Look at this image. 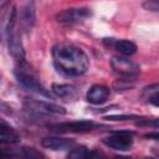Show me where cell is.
Returning a JSON list of instances; mask_svg holds the SVG:
<instances>
[{"label": "cell", "instance_id": "6da1fadb", "mask_svg": "<svg viewBox=\"0 0 159 159\" xmlns=\"http://www.w3.org/2000/svg\"><path fill=\"white\" fill-rule=\"evenodd\" d=\"M52 57L56 68L68 76H81L89 67L87 55L77 46L60 42L52 48Z\"/></svg>", "mask_w": 159, "mask_h": 159}, {"label": "cell", "instance_id": "7a4b0ae2", "mask_svg": "<svg viewBox=\"0 0 159 159\" xmlns=\"http://www.w3.org/2000/svg\"><path fill=\"white\" fill-rule=\"evenodd\" d=\"M112 68L123 77H133L140 72V67L127 56H113L111 58Z\"/></svg>", "mask_w": 159, "mask_h": 159}, {"label": "cell", "instance_id": "3957f363", "mask_svg": "<svg viewBox=\"0 0 159 159\" xmlns=\"http://www.w3.org/2000/svg\"><path fill=\"white\" fill-rule=\"evenodd\" d=\"M103 144H106L107 147H109L111 149L114 150H128L132 144H133V139H132V132H114L112 135L104 138Z\"/></svg>", "mask_w": 159, "mask_h": 159}, {"label": "cell", "instance_id": "277c9868", "mask_svg": "<svg viewBox=\"0 0 159 159\" xmlns=\"http://www.w3.org/2000/svg\"><path fill=\"white\" fill-rule=\"evenodd\" d=\"M24 106L29 111H34V112H39V113H46V114H50V113L65 114L66 113V109L62 106H58V104H55V103H50V102L37 101V99L25 98L24 99Z\"/></svg>", "mask_w": 159, "mask_h": 159}, {"label": "cell", "instance_id": "5b68a950", "mask_svg": "<svg viewBox=\"0 0 159 159\" xmlns=\"http://www.w3.org/2000/svg\"><path fill=\"white\" fill-rule=\"evenodd\" d=\"M15 76H16V80L19 81V83L21 86H24L25 88L32 91V92H36L39 94H42V96H46L48 97L50 93L47 92V89L30 73L22 71V70H16L15 71Z\"/></svg>", "mask_w": 159, "mask_h": 159}, {"label": "cell", "instance_id": "8992f818", "mask_svg": "<svg viewBox=\"0 0 159 159\" xmlns=\"http://www.w3.org/2000/svg\"><path fill=\"white\" fill-rule=\"evenodd\" d=\"M98 127L96 123L91 120H73V122H65V123H58V124H52L50 125L51 130L55 132H88Z\"/></svg>", "mask_w": 159, "mask_h": 159}, {"label": "cell", "instance_id": "52a82bcc", "mask_svg": "<svg viewBox=\"0 0 159 159\" xmlns=\"http://www.w3.org/2000/svg\"><path fill=\"white\" fill-rule=\"evenodd\" d=\"M91 15L89 9L81 7V9H67L56 15V20L61 24H72L76 21H81Z\"/></svg>", "mask_w": 159, "mask_h": 159}, {"label": "cell", "instance_id": "ba28073f", "mask_svg": "<svg viewBox=\"0 0 159 159\" xmlns=\"http://www.w3.org/2000/svg\"><path fill=\"white\" fill-rule=\"evenodd\" d=\"M35 19H36V7H35V2L34 0L27 1L24 7L21 9L20 12V27L27 32L31 30V27L35 24Z\"/></svg>", "mask_w": 159, "mask_h": 159}, {"label": "cell", "instance_id": "9c48e42d", "mask_svg": "<svg viewBox=\"0 0 159 159\" xmlns=\"http://www.w3.org/2000/svg\"><path fill=\"white\" fill-rule=\"evenodd\" d=\"M103 43L113 47L114 50H117L119 53H122L123 56H130L133 53H135L137 51V46L134 42L129 41V40H116V39H103Z\"/></svg>", "mask_w": 159, "mask_h": 159}, {"label": "cell", "instance_id": "30bf717a", "mask_svg": "<svg viewBox=\"0 0 159 159\" xmlns=\"http://www.w3.org/2000/svg\"><path fill=\"white\" fill-rule=\"evenodd\" d=\"M109 97V88L103 84H93L87 92V101L92 104H102Z\"/></svg>", "mask_w": 159, "mask_h": 159}, {"label": "cell", "instance_id": "8fae6325", "mask_svg": "<svg viewBox=\"0 0 159 159\" xmlns=\"http://www.w3.org/2000/svg\"><path fill=\"white\" fill-rule=\"evenodd\" d=\"M7 42H9V52L10 55L17 61V62H24L25 61V51L20 40V36L17 35L16 31H14L12 34L9 35L7 37Z\"/></svg>", "mask_w": 159, "mask_h": 159}, {"label": "cell", "instance_id": "7c38bea8", "mask_svg": "<svg viewBox=\"0 0 159 159\" xmlns=\"http://www.w3.org/2000/svg\"><path fill=\"white\" fill-rule=\"evenodd\" d=\"M42 147L52 150H66L72 149L75 147V140L67 138H57V137H47L41 142Z\"/></svg>", "mask_w": 159, "mask_h": 159}, {"label": "cell", "instance_id": "4fadbf2b", "mask_svg": "<svg viewBox=\"0 0 159 159\" xmlns=\"http://www.w3.org/2000/svg\"><path fill=\"white\" fill-rule=\"evenodd\" d=\"M52 92L60 97V98H63V99H73L76 98L77 96V89L75 86L72 84H66V83H53L52 87H51Z\"/></svg>", "mask_w": 159, "mask_h": 159}, {"label": "cell", "instance_id": "5bb4252c", "mask_svg": "<svg viewBox=\"0 0 159 159\" xmlns=\"http://www.w3.org/2000/svg\"><path fill=\"white\" fill-rule=\"evenodd\" d=\"M19 140H20V137L14 129H11L7 125H4L0 128V143L11 144V143H17Z\"/></svg>", "mask_w": 159, "mask_h": 159}, {"label": "cell", "instance_id": "9a60e30c", "mask_svg": "<svg viewBox=\"0 0 159 159\" xmlns=\"http://www.w3.org/2000/svg\"><path fill=\"white\" fill-rule=\"evenodd\" d=\"M143 97L148 102L153 103L154 106H158V97H159L158 96V84L155 83V84H153L150 87H147L144 89V92H143Z\"/></svg>", "mask_w": 159, "mask_h": 159}, {"label": "cell", "instance_id": "2e32d148", "mask_svg": "<svg viewBox=\"0 0 159 159\" xmlns=\"http://www.w3.org/2000/svg\"><path fill=\"white\" fill-rule=\"evenodd\" d=\"M92 155L93 154L91 152H88L87 148H84V147L72 148V150L68 153V158H73V159H83V158H88Z\"/></svg>", "mask_w": 159, "mask_h": 159}, {"label": "cell", "instance_id": "e0dca14e", "mask_svg": "<svg viewBox=\"0 0 159 159\" xmlns=\"http://www.w3.org/2000/svg\"><path fill=\"white\" fill-rule=\"evenodd\" d=\"M134 86V83L127 81V80H117L113 82V88L116 91H125V89H129Z\"/></svg>", "mask_w": 159, "mask_h": 159}, {"label": "cell", "instance_id": "ac0fdd59", "mask_svg": "<svg viewBox=\"0 0 159 159\" xmlns=\"http://www.w3.org/2000/svg\"><path fill=\"white\" fill-rule=\"evenodd\" d=\"M19 155L21 157H26V158H37V157H41L42 154L36 152L34 148H22L21 149V153H19Z\"/></svg>", "mask_w": 159, "mask_h": 159}, {"label": "cell", "instance_id": "d6986e66", "mask_svg": "<svg viewBox=\"0 0 159 159\" xmlns=\"http://www.w3.org/2000/svg\"><path fill=\"white\" fill-rule=\"evenodd\" d=\"M143 7L149 11H158L159 9V0H147L143 4Z\"/></svg>", "mask_w": 159, "mask_h": 159}, {"label": "cell", "instance_id": "ffe728a7", "mask_svg": "<svg viewBox=\"0 0 159 159\" xmlns=\"http://www.w3.org/2000/svg\"><path fill=\"white\" fill-rule=\"evenodd\" d=\"M132 118H138L137 116H128V114H123V116H108L106 117V119H111V120H127V119H132Z\"/></svg>", "mask_w": 159, "mask_h": 159}, {"label": "cell", "instance_id": "44dd1931", "mask_svg": "<svg viewBox=\"0 0 159 159\" xmlns=\"http://www.w3.org/2000/svg\"><path fill=\"white\" fill-rule=\"evenodd\" d=\"M9 157H12V154L4 152V150H0V158H9Z\"/></svg>", "mask_w": 159, "mask_h": 159}, {"label": "cell", "instance_id": "7402d4cb", "mask_svg": "<svg viewBox=\"0 0 159 159\" xmlns=\"http://www.w3.org/2000/svg\"><path fill=\"white\" fill-rule=\"evenodd\" d=\"M145 137L147 138H153V139H158V133L155 132V133H149V134H145Z\"/></svg>", "mask_w": 159, "mask_h": 159}, {"label": "cell", "instance_id": "603a6c76", "mask_svg": "<svg viewBox=\"0 0 159 159\" xmlns=\"http://www.w3.org/2000/svg\"><path fill=\"white\" fill-rule=\"evenodd\" d=\"M4 125H5V124H0V128H1V127H4Z\"/></svg>", "mask_w": 159, "mask_h": 159}]
</instances>
